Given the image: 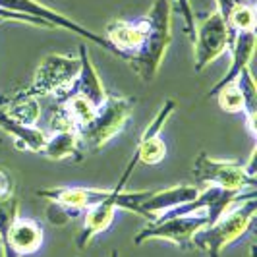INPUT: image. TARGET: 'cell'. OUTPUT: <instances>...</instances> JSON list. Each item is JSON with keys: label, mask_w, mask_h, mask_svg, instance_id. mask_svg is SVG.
Here are the masks:
<instances>
[{"label": "cell", "mask_w": 257, "mask_h": 257, "mask_svg": "<svg viewBox=\"0 0 257 257\" xmlns=\"http://www.w3.org/2000/svg\"><path fill=\"white\" fill-rule=\"evenodd\" d=\"M14 192V178L12 174L4 168H0V197H6V195H12Z\"/></svg>", "instance_id": "obj_25"}, {"label": "cell", "mask_w": 257, "mask_h": 257, "mask_svg": "<svg viewBox=\"0 0 257 257\" xmlns=\"http://www.w3.org/2000/svg\"><path fill=\"white\" fill-rule=\"evenodd\" d=\"M0 22H20V24H29V26H39V27L52 29L49 24L41 22V20H37V18H29V16H24V14L8 12V10H2V8H0Z\"/></svg>", "instance_id": "obj_24"}, {"label": "cell", "mask_w": 257, "mask_h": 257, "mask_svg": "<svg viewBox=\"0 0 257 257\" xmlns=\"http://www.w3.org/2000/svg\"><path fill=\"white\" fill-rule=\"evenodd\" d=\"M197 193H199V188L193 184L170 186L165 190H140V197L134 213L147 220H155L170 209L195 199Z\"/></svg>", "instance_id": "obj_10"}, {"label": "cell", "mask_w": 257, "mask_h": 257, "mask_svg": "<svg viewBox=\"0 0 257 257\" xmlns=\"http://www.w3.org/2000/svg\"><path fill=\"white\" fill-rule=\"evenodd\" d=\"M213 97H217L220 110L228 112V114H244L245 103H244V93L240 89L238 81L226 83L224 87H220Z\"/></svg>", "instance_id": "obj_20"}, {"label": "cell", "mask_w": 257, "mask_h": 257, "mask_svg": "<svg viewBox=\"0 0 257 257\" xmlns=\"http://www.w3.org/2000/svg\"><path fill=\"white\" fill-rule=\"evenodd\" d=\"M81 147L77 132L72 128H56L51 134H47V140L39 155L52 159V161H79L81 159Z\"/></svg>", "instance_id": "obj_16"}, {"label": "cell", "mask_w": 257, "mask_h": 257, "mask_svg": "<svg viewBox=\"0 0 257 257\" xmlns=\"http://www.w3.org/2000/svg\"><path fill=\"white\" fill-rule=\"evenodd\" d=\"M134 104H136V99L132 97L106 93V99L103 101V104H99L95 118L81 130H77L79 147L87 151H99L110 140H114L126 128Z\"/></svg>", "instance_id": "obj_3"}, {"label": "cell", "mask_w": 257, "mask_h": 257, "mask_svg": "<svg viewBox=\"0 0 257 257\" xmlns=\"http://www.w3.org/2000/svg\"><path fill=\"white\" fill-rule=\"evenodd\" d=\"M136 167H138V159H136V155H134L132 161L128 163V167H126V170H124V174L120 176L118 184L112 188V193H110L104 201L89 207V209L85 211L83 226H81V230H79V234H77V238H76V244L79 249H85V247L91 244V240H93L95 236L103 234V232H106L110 226H112L114 217H116V211H118L116 199H118L120 192L126 188L128 178L132 176V172H134V168Z\"/></svg>", "instance_id": "obj_9"}, {"label": "cell", "mask_w": 257, "mask_h": 257, "mask_svg": "<svg viewBox=\"0 0 257 257\" xmlns=\"http://www.w3.org/2000/svg\"><path fill=\"white\" fill-rule=\"evenodd\" d=\"M238 85L244 93V103H245V124H247V130L251 134V138H255L257 130H255V116H257V87L255 81H253V76L249 72V68L244 70L240 76H238Z\"/></svg>", "instance_id": "obj_19"}, {"label": "cell", "mask_w": 257, "mask_h": 257, "mask_svg": "<svg viewBox=\"0 0 257 257\" xmlns=\"http://www.w3.org/2000/svg\"><path fill=\"white\" fill-rule=\"evenodd\" d=\"M205 226H209L205 215H180L149 220V224L134 236V244L142 245L149 240H165L180 249H190L193 236Z\"/></svg>", "instance_id": "obj_6"}, {"label": "cell", "mask_w": 257, "mask_h": 257, "mask_svg": "<svg viewBox=\"0 0 257 257\" xmlns=\"http://www.w3.org/2000/svg\"><path fill=\"white\" fill-rule=\"evenodd\" d=\"M172 6L176 8V12L180 14L182 22H184V31L193 37L195 31V14H193L192 2L190 0H172Z\"/></svg>", "instance_id": "obj_23"}, {"label": "cell", "mask_w": 257, "mask_h": 257, "mask_svg": "<svg viewBox=\"0 0 257 257\" xmlns=\"http://www.w3.org/2000/svg\"><path fill=\"white\" fill-rule=\"evenodd\" d=\"M0 130H4L22 151H29V153H39L47 140V132H43L37 126L14 122L4 114H0Z\"/></svg>", "instance_id": "obj_17"}, {"label": "cell", "mask_w": 257, "mask_h": 257, "mask_svg": "<svg viewBox=\"0 0 257 257\" xmlns=\"http://www.w3.org/2000/svg\"><path fill=\"white\" fill-rule=\"evenodd\" d=\"M45 215H47V220L54 226H66L70 220H74L79 215V211L60 205V203H54V201H49Z\"/></svg>", "instance_id": "obj_22"}, {"label": "cell", "mask_w": 257, "mask_h": 257, "mask_svg": "<svg viewBox=\"0 0 257 257\" xmlns=\"http://www.w3.org/2000/svg\"><path fill=\"white\" fill-rule=\"evenodd\" d=\"M226 24L232 33H244V31H255V8L247 0L232 8L226 16Z\"/></svg>", "instance_id": "obj_21"}, {"label": "cell", "mask_w": 257, "mask_h": 257, "mask_svg": "<svg viewBox=\"0 0 257 257\" xmlns=\"http://www.w3.org/2000/svg\"><path fill=\"white\" fill-rule=\"evenodd\" d=\"M110 257H120V255H118V251H116V249H114V251L110 253Z\"/></svg>", "instance_id": "obj_27"}, {"label": "cell", "mask_w": 257, "mask_h": 257, "mask_svg": "<svg viewBox=\"0 0 257 257\" xmlns=\"http://www.w3.org/2000/svg\"><path fill=\"white\" fill-rule=\"evenodd\" d=\"M255 220V195L226 209L213 224L197 232L192 240V247L199 249L207 257H220V253L240 240L251 228Z\"/></svg>", "instance_id": "obj_2"}, {"label": "cell", "mask_w": 257, "mask_h": 257, "mask_svg": "<svg viewBox=\"0 0 257 257\" xmlns=\"http://www.w3.org/2000/svg\"><path fill=\"white\" fill-rule=\"evenodd\" d=\"M0 8H2V10H8V12L24 14V16H29V18H37L41 22L49 24L52 29H54V27L66 29V31H70V33H74V35H79L81 39L91 41V43H95V45H99V47H103V49H106V51H110L114 54L112 47L108 45V41H106L103 35L93 33L87 27H83L81 24L74 22L72 18H68L64 14L52 10L51 6H47V4H43V2H39V0H0Z\"/></svg>", "instance_id": "obj_8"}, {"label": "cell", "mask_w": 257, "mask_h": 257, "mask_svg": "<svg viewBox=\"0 0 257 257\" xmlns=\"http://www.w3.org/2000/svg\"><path fill=\"white\" fill-rule=\"evenodd\" d=\"M230 66L226 70V74L220 77L219 81L215 83V87L209 91V97H213L220 87H224L226 83L236 81L238 76L249 68L251 56L255 52V31H244V33H232L230 41Z\"/></svg>", "instance_id": "obj_14"}, {"label": "cell", "mask_w": 257, "mask_h": 257, "mask_svg": "<svg viewBox=\"0 0 257 257\" xmlns=\"http://www.w3.org/2000/svg\"><path fill=\"white\" fill-rule=\"evenodd\" d=\"M217 2V12L224 18V22H226V16L230 14L232 8H236L238 4H242L245 0H215Z\"/></svg>", "instance_id": "obj_26"}, {"label": "cell", "mask_w": 257, "mask_h": 257, "mask_svg": "<svg viewBox=\"0 0 257 257\" xmlns=\"http://www.w3.org/2000/svg\"><path fill=\"white\" fill-rule=\"evenodd\" d=\"M79 74V58L66 54H49L35 70L33 81L26 89L31 97H64L76 83Z\"/></svg>", "instance_id": "obj_4"}, {"label": "cell", "mask_w": 257, "mask_h": 257, "mask_svg": "<svg viewBox=\"0 0 257 257\" xmlns=\"http://www.w3.org/2000/svg\"><path fill=\"white\" fill-rule=\"evenodd\" d=\"M193 176L207 186H217L228 192H245L255 188V176H249L244 165L236 161H222L199 153L195 159Z\"/></svg>", "instance_id": "obj_7"}, {"label": "cell", "mask_w": 257, "mask_h": 257, "mask_svg": "<svg viewBox=\"0 0 257 257\" xmlns=\"http://www.w3.org/2000/svg\"><path fill=\"white\" fill-rule=\"evenodd\" d=\"M147 18H138V20H110L104 27L103 37L108 41L112 51L118 58L130 62L138 52L142 51L145 37H147Z\"/></svg>", "instance_id": "obj_11"}, {"label": "cell", "mask_w": 257, "mask_h": 257, "mask_svg": "<svg viewBox=\"0 0 257 257\" xmlns=\"http://www.w3.org/2000/svg\"><path fill=\"white\" fill-rule=\"evenodd\" d=\"M193 64L195 72H203L228 51L232 41V31L224 18L217 10L205 14L201 20H195L193 31Z\"/></svg>", "instance_id": "obj_5"}, {"label": "cell", "mask_w": 257, "mask_h": 257, "mask_svg": "<svg viewBox=\"0 0 257 257\" xmlns=\"http://www.w3.org/2000/svg\"><path fill=\"white\" fill-rule=\"evenodd\" d=\"M112 193V188H81V186H64V188H47V190H39L37 195L54 201L76 211H87L89 207L97 205L104 201L108 195Z\"/></svg>", "instance_id": "obj_13"}, {"label": "cell", "mask_w": 257, "mask_h": 257, "mask_svg": "<svg viewBox=\"0 0 257 257\" xmlns=\"http://www.w3.org/2000/svg\"><path fill=\"white\" fill-rule=\"evenodd\" d=\"M145 18L149 24L147 37L142 51L130 58V66L142 81L149 83L159 74L172 43V0H155Z\"/></svg>", "instance_id": "obj_1"}, {"label": "cell", "mask_w": 257, "mask_h": 257, "mask_svg": "<svg viewBox=\"0 0 257 257\" xmlns=\"http://www.w3.org/2000/svg\"><path fill=\"white\" fill-rule=\"evenodd\" d=\"M2 114L8 116L14 122L27 124V126H35L39 116H41V104H39L37 97L26 95L22 91L20 95H16L14 99H10L6 103V110Z\"/></svg>", "instance_id": "obj_18"}, {"label": "cell", "mask_w": 257, "mask_h": 257, "mask_svg": "<svg viewBox=\"0 0 257 257\" xmlns=\"http://www.w3.org/2000/svg\"><path fill=\"white\" fill-rule=\"evenodd\" d=\"M176 110V103L172 99H167L161 104V108L157 110V114L153 116V120L149 122V126L145 128L143 136L138 142L136 147V159L138 163L143 165H159L165 161L167 157V143L161 138V132L165 128L167 120L172 116V112Z\"/></svg>", "instance_id": "obj_12"}, {"label": "cell", "mask_w": 257, "mask_h": 257, "mask_svg": "<svg viewBox=\"0 0 257 257\" xmlns=\"http://www.w3.org/2000/svg\"><path fill=\"white\" fill-rule=\"evenodd\" d=\"M79 74L76 77V83L70 91H76L79 95L87 97L89 101L97 104H103L106 99V89H104L103 81L97 74V68L93 66L89 58V49L87 45H79Z\"/></svg>", "instance_id": "obj_15"}]
</instances>
